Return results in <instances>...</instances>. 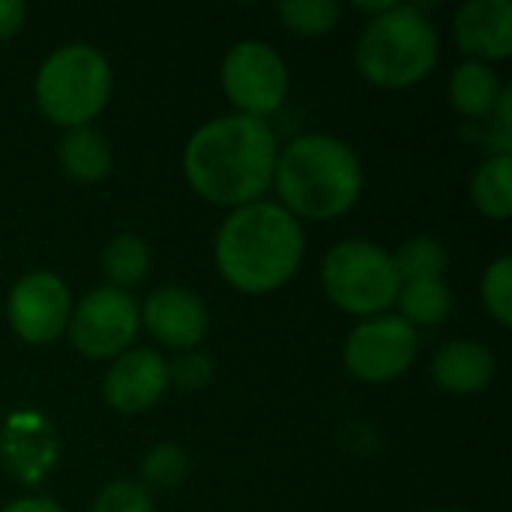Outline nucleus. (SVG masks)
Returning a JSON list of instances; mask_svg holds the SVG:
<instances>
[{"label": "nucleus", "instance_id": "obj_14", "mask_svg": "<svg viewBox=\"0 0 512 512\" xmlns=\"http://www.w3.org/2000/svg\"><path fill=\"white\" fill-rule=\"evenodd\" d=\"M0 456L6 468L21 477V483H36L57 459V438L51 423L39 414H15L3 426Z\"/></svg>", "mask_w": 512, "mask_h": 512}, {"label": "nucleus", "instance_id": "obj_22", "mask_svg": "<svg viewBox=\"0 0 512 512\" xmlns=\"http://www.w3.org/2000/svg\"><path fill=\"white\" fill-rule=\"evenodd\" d=\"M336 0H291L279 6V18L291 33L300 36H327L339 24Z\"/></svg>", "mask_w": 512, "mask_h": 512}, {"label": "nucleus", "instance_id": "obj_5", "mask_svg": "<svg viewBox=\"0 0 512 512\" xmlns=\"http://www.w3.org/2000/svg\"><path fill=\"white\" fill-rule=\"evenodd\" d=\"M111 63L87 42H69L51 51L33 81V96L45 120L63 129L90 126L111 99Z\"/></svg>", "mask_w": 512, "mask_h": 512}, {"label": "nucleus", "instance_id": "obj_1", "mask_svg": "<svg viewBox=\"0 0 512 512\" xmlns=\"http://www.w3.org/2000/svg\"><path fill=\"white\" fill-rule=\"evenodd\" d=\"M279 141L267 120L249 114L213 117L192 132L183 174L195 195L216 207H246L273 186Z\"/></svg>", "mask_w": 512, "mask_h": 512}, {"label": "nucleus", "instance_id": "obj_18", "mask_svg": "<svg viewBox=\"0 0 512 512\" xmlns=\"http://www.w3.org/2000/svg\"><path fill=\"white\" fill-rule=\"evenodd\" d=\"M471 201L474 207L492 219L507 222L512 213V153L489 156L471 180Z\"/></svg>", "mask_w": 512, "mask_h": 512}, {"label": "nucleus", "instance_id": "obj_9", "mask_svg": "<svg viewBox=\"0 0 512 512\" xmlns=\"http://www.w3.org/2000/svg\"><path fill=\"white\" fill-rule=\"evenodd\" d=\"M420 354L417 330L399 315L363 318L345 339V369L366 384H387L405 375Z\"/></svg>", "mask_w": 512, "mask_h": 512}, {"label": "nucleus", "instance_id": "obj_23", "mask_svg": "<svg viewBox=\"0 0 512 512\" xmlns=\"http://www.w3.org/2000/svg\"><path fill=\"white\" fill-rule=\"evenodd\" d=\"M480 300L489 318L501 327L512 324V258L498 255L480 279Z\"/></svg>", "mask_w": 512, "mask_h": 512}, {"label": "nucleus", "instance_id": "obj_6", "mask_svg": "<svg viewBox=\"0 0 512 512\" xmlns=\"http://www.w3.org/2000/svg\"><path fill=\"white\" fill-rule=\"evenodd\" d=\"M321 285L330 303L354 318L384 315L399 297L393 255L372 240H342L321 264Z\"/></svg>", "mask_w": 512, "mask_h": 512}, {"label": "nucleus", "instance_id": "obj_15", "mask_svg": "<svg viewBox=\"0 0 512 512\" xmlns=\"http://www.w3.org/2000/svg\"><path fill=\"white\" fill-rule=\"evenodd\" d=\"M498 360L489 345L474 339L447 342L432 357V378L444 393L453 396H474L483 393L495 378Z\"/></svg>", "mask_w": 512, "mask_h": 512}, {"label": "nucleus", "instance_id": "obj_2", "mask_svg": "<svg viewBox=\"0 0 512 512\" xmlns=\"http://www.w3.org/2000/svg\"><path fill=\"white\" fill-rule=\"evenodd\" d=\"M303 255V225L282 204L264 198L231 210L213 243L219 276L249 297L285 288L297 276Z\"/></svg>", "mask_w": 512, "mask_h": 512}, {"label": "nucleus", "instance_id": "obj_24", "mask_svg": "<svg viewBox=\"0 0 512 512\" xmlns=\"http://www.w3.org/2000/svg\"><path fill=\"white\" fill-rule=\"evenodd\" d=\"M186 477V453L177 444H159L153 447L141 462V480L144 489H174Z\"/></svg>", "mask_w": 512, "mask_h": 512}, {"label": "nucleus", "instance_id": "obj_21", "mask_svg": "<svg viewBox=\"0 0 512 512\" xmlns=\"http://www.w3.org/2000/svg\"><path fill=\"white\" fill-rule=\"evenodd\" d=\"M393 264H396V273L402 282L444 279V273L450 267V252L438 237L420 234L399 246V252L393 255Z\"/></svg>", "mask_w": 512, "mask_h": 512}, {"label": "nucleus", "instance_id": "obj_17", "mask_svg": "<svg viewBox=\"0 0 512 512\" xmlns=\"http://www.w3.org/2000/svg\"><path fill=\"white\" fill-rule=\"evenodd\" d=\"M501 90H504V84H501L498 72L477 60L459 63L450 75V105L462 117H474V120L489 117Z\"/></svg>", "mask_w": 512, "mask_h": 512}, {"label": "nucleus", "instance_id": "obj_19", "mask_svg": "<svg viewBox=\"0 0 512 512\" xmlns=\"http://www.w3.org/2000/svg\"><path fill=\"white\" fill-rule=\"evenodd\" d=\"M399 318L417 327H435L444 324L453 312V291L444 279H417L399 285Z\"/></svg>", "mask_w": 512, "mask_h": 512}, {"label": "nucleus", "instance_id": "obj_13", "mask_svg": "<svg viewBox=\"0 0 512 512\" xmlns=\"http://www.w3.org/2000/svg\"><path fill=\"white\" fill-rule=\"evenodd\" d=\"M453 36L462 54L477 63H498L512 54L510 0H468L456 9Z\"/></svg>", "mask_w": 512, "mask_h": 512}, {"label": "nucleus", "instance_id": "obj_3", "mask_svg": "<svg viewBox=\"0 0 512 512\" xmlns=\"http://www.w3.org/2000/svg\"><path fill=\"white\" fill-rule=\"evenodd\" d=\"M273 183L279 204L297 222H333L357 204L363 192V165L342 138L312 132L279 150Z\"/></svg>", "mask_w": 512, "mask_h": 512}, {"label": "nucleus", "instance_id": "obj_4", "mask_svg": "<svg viewBox=\"0 0 512 512\" xmlns=\"http://www.w3.org/2000/svg\"><path fill=\"white\" fill-rule=\"evenodd\" d=\"M438 57L441 39L435 24L417 6L405 3L369 18L354 48L360 75L384 90H405L426 81L435 72Z\"/></svg>", "mask_w": 512, "mask_h": 512}, {"label": "nucleus", "instance_id": "obj_12", "mask_svg": "<svg viewBox=\"0 0 512 512\" xmlns=\"http://www.w3.org/2000/svg\"><path fill=\"white\" fill-rule=\"evenodd\" d=\"M141 327H147V333L156 342L174 351H195L207 336L210 315H207L204 300L192 294L189 288L162 285L144 300Z\"/></svg>", "mask_w": 512, "mask_h": 512}, {"label": "nucleus", "instance_id": "obj_26", "mask_svg": "<svg viewBox=\"0 0 512 512\" xmlns=\"http://www.w3.org/2000/svg\"><path fill=\"white\" fill-rule=\"evenodd\" d=\"M213 381V360L198 351H183L174 363H168V384L195 393Z\"/></svg>", "mask_w": 512, "mask_h": 512}, {"label": "nucleus", "instance_id": "obj_8", "mask_svg": "<svg viewBox=\"0 0 512 512\" xmlns=\"http://www.w3.org/2000/svg\"><path fill=\"white\" fill-rule=\"evenodd\" d=\"M222 90L237 114L270 117L288 96V66L279 51L261 39H240L222 60Z\"/></svg>", "mask_w": 512, "mask_h": 512}, {"label": "nucleus", "instance_id": "obj_20", "mask_svg": "<svg viewBox=\"0 0 512 512\" xmlns=\"http://www.w3.org/2000/svg\"><path fill=\"white\" fill-rule=\"evenodd\" d=\"M102 273L108 288L129 291L141 285L150 273V249L138 234H117L102 249Z\"/></svg>", "mask_w": 512, "mask_h": 512}, {"label": "nucleus", "instance_id": "obj_7", "mask_svg": "<svg viewBox=\"0 0 512 512\" xmlns=\"http://www.w3.org/2000/svg\"><path fill=\"white\" fill-rule=\"evenodd\" d=\"M141 330V306L129 291L93 288L69 315V342L87 360H117L126 354Z\"/></svg>", "mask_w": 512, "mask_h": 512}, {"label": "nucleus", "instance_id": "obj_25", "mask_svg": "<svg viewBox=\"0 0 512 512\" xmlns=\"http://www.w3.org/2000/svg\"><path fill=\"white\" fill-rule=\"evenodd\" d=\"M93 512H156V507H153L150 492L141 483L114 480L96 495Z\"/></svg>", "mask_w": 512, "mask_h": 512}, {"label": "nucleus", "instance_id": "obj_16", "mask_svg": "<svg viewBox=\"0 0 512 512\" xmlns=\"http://www.w3.org/2000/svg\"><path fill=\"white\" fill-rule=\"evenodd\" d=\"M57 159L66 177L75 183H99L111 174V144L93 126L66 129L57 144Z\"/></svg>", "mask_w": 512, "mask_h": 512}, {"label": "nucleus", "instance_id": "obj_10", "mask_svg": "<svg viewBox=\"0 0 512 512\" xmlns=\"http://www.w3.org/2000/svg\"><path fill=\"white\" fill-rule=\"evenodd\" d=\"M72 306V291L57 273L33 270L12 285L6 300V318L21 342L51 345L66 333Z\"/></svg>", "mask_w": 512, "mask_h": 512}, {"label": "nucleus", "instance_id": "obj_27", "mask_svg": "<svg viewBox=\"0 0 512 512\" xmlns=\"http://www.w3.org/2000/svg\"><path fill=\"white\" fill-rule=\"evenodd\" d=\"M27 21V3L0 0V39H12Z\"/></svg>", "mask_w": 512, "mask_h": 512}, {"label": "nucleus", "instance_id": "obj_28", "mask_svg": "<svg viewBox=\"0 0 512 512\" xmlns=\"http://www.w3.org/2000/svg\"><path fill=\"white\" fill-rule=\"evenodd\" d=\"M3 512H66L57 501L45 498V495H30V498H18L9 507H3Z\"/></svg>", "mask_w": 512, "mask_h": 512}, {"label": "nucleus", "instance_id": "obj_11", "mask_svg": "<svg viewBox=\"0 0 512 512\" xmlns=\"http://www.w3.org/2000/svg\"><path fill=\"white\" fill-rule=\"evenodd\" d=\"M168 363L153 348H129L120 354L102 381V396L117 414H147L168 390Z\"/></svg>", "mask_w": 512, "mask_h": 512}]
</instances>
